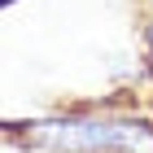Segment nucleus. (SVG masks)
<instances>
[{"instance_id":"f257e3e1","label":"nucleus","mask_w":153,"mask_h":153,"mask_svg":"<svg viewBox=\"0 0 153 153\" xmlns=\"http://www.w3.org/2000/svg\"><path fill=\"white\" fill-rule=\"evenodd\" d=\"M9 140L53 153H153V123L127 114H57L13 123Z\"/></svg>"},{"instance_id":"f03ea898","label":"nucleus","mask_w":153,"mask_h":153,"mask_svg":"<svg viewBox=\"0 0 153 153\" xmlns=\"http://www.w3.org/2000/svg\"><path fill=\"white\" fill-rule=\"evenodd\" d=\"M4 4H18V0H4Z\"/></svg>"}]
</instances>
